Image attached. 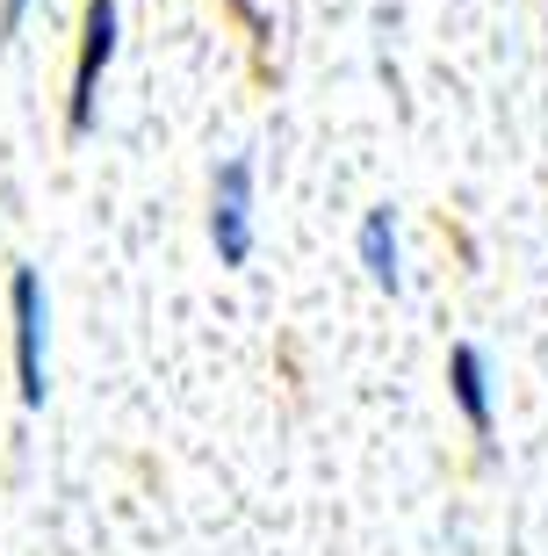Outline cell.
Returning <instances> with one entry per match:
<instances>
[{
    "label": "cell",
    "mask_w": 548,
    "mask_h": 556,
    "mask_svg": "<svg viewBox=\"0 0 548 556\" xmlns=\"http://www.w3.org/2000/svg\"><path fill=\"white\" fill-rule=\"evenodd\" d=\"M123 43V15L116 0H80V37H73V87H65V138L80 144L94 130V109H102V80L116 65Z\"/></svg>",
    "instance_id": "1"
},
{
    "label": "cell",
    "mask_w": 548,
    "mask_h": 556,
    "mask_svg": "<svg viewBox=\"0 0 548 556\" xmlns=\"http://www.w3.org/2000/svg\"><path fill=\"white\" fill-rule=\"evenodd\" d=\"M8 326H15V397L37 413L51 397V296L29 261H15L8 275Z\"/></svg>",
    "instance_id": "2"
},
{
    "label": "cell",
    "mask_w": 548,
    "mask_h": 556,
    "mask_svg": "<svg viewBox=\"0 0 548 556\" xmlns=\"http://www.w3.org/2000/svg\"><path fill=\"white\" fill-rule=\"evenodd\" d=\"M253 203H260V174H253V160H245V152L217 160V174H209V210H203L217 268H245V261H253V247H260Z\"/></svg>",
    "instance_id": "3"
},
{
    "label": "cell",
    "mask_w": 548,
    "mask_h": 556,
    "mask_svg": "<svg viewBox=\"0 0 548 556\" xmlns=\"http://www.w3.org/2000/svg\"><path fill=\"white\" fill-rule=\"evenodd\" d=\"M447 397H455L462 427L476 433V448L490 455V433H498V397H490V354L476 348V340H455V348H447Z\"/></svg>",
    "instance_id": "4"
},
{
    "label": "cell",
    "mask_w": 548,
    "mask_h": 556,
    "mask_svg": "<svg viewBox=\"0 0 548 556\" xmlns=\"http://www.w3.org/2000/svg\"><path fill=\"white\" fill-rule=\"evenodd\" d=\"M354 253H361V275L383 296H397L405 289V253H397V210L390 203H368L361 210V231H354Z\"/></svg>",
    "instance_id": "5"
},
{
    "label": "cell",
    "mask_w": 548,
    "mask_h": 556,
    "mask_svg": "<svg viewBox=\"0 0 548 556\" xmlns=\"http://www.w3.org/2000/svg\"><path fill=\"white\" fill-rule=\"evenodd\" d=\"M29 8H37V0H0V43H15V37H22Z\"/></svg>",
    "instance_id": "6"
}]
</instances>
